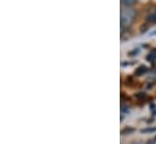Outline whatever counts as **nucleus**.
<instances>
[{"label": "nucleus", "instance_id": "nucleus-6", "mask_svg": "<svg viewBox=\"0 0 156 144\" xmlns=\"http://www.w3.org/2000/svg\"><path fill=\"white\" fill-rule=\"evenodd\" d=\"M145 70H147V68H145V67L139 68V70H137V75H142L143 73H145Z\"/></svg>", "mask_w": 156, "mask_h": 144}, {"label": "nucleus", "instance_id": "nucleus-5", "mask_svg": "<svg viewBox=\"0 0 156 144\" xmlns=\"http://www.w3.org/2000/svg\"><path fill=\"white\" fill-rule=\"evenodd\" d=\"M156 131V127H151V128H144V130H142V132L143 133H150V132H155Z\"/></svg>", "mask_w": 156, "mask_h": 144}, {"label": "nucleus", "instance_id": "nucleus-3", "mask_svg": "<svg viewBox=\"0 0 156 144\" xmlns=\"http://www.w3.org/2000/svg\"><path fill=\"white\" fill-rule=\"evenodd\" d=\"M121 2H122L123 6H126V7H132V6L136 5L137 0H121Z\"/></svg>", "mask_w": 156, "mask_h": 144}, {"label": "nucleus", "instance_id": "nucleus-2", "mask_svg": "<svg viewBox=\"0 0 156 144\" xmlns=\"http://www.w3.org/2000/svg\"><path fill=\"white\" fill-rule=\"evenodd\" d=\"M147 22H149V23H156V11L154 12H151V13H149L148 16H147Z\"/></svg>", "mask_w": 156, "mask_h": 144}, {"label": "nucleus", "instance_id": "nucleus-4", "mask_svg": "<svg viewBox=\"0 0 156 144\" xmlns=\"http://www.w3.org/2000/svg\"><path fill=\"white\" fill-rule=\"evenodd\" d=\"M155 58H156V50H153V51H151V53L148 56V59H149L150 62H153Z\"/></svg>", "mask_w": 156, "mask_h": 144}, {"label": "nucleus", "instance_id": "nucleus-1", "mask_svg": "<svg viewBox=\"0 0 156 144\" xmlns=\"http://www.w3.org/2000/svg\"><path fill=\"white\" fill-rule=\"evenodd\" d=\"M136 16H137L136 10H133L131 7L123 9L122 12H121V27L123 28V27L131 26L132 22L134 21V18H136Z\"/></svg>", "mask_w": 156, "mask_h": 144}]
</instances>
